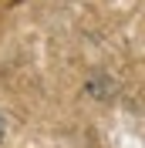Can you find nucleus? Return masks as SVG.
Wrapping results in <instances>:
<instances>
[{
  "instance_id": "obj_1",
  "label": "nucleus",
  "mask_w": 145,
  "mask_h": 148,
  "mask_svg": "<svg viewBox=\"0 0 145 148\" xmlns=\"http://www.w3.org/2000/svg\"><path fill=\"white\" fill-rule=\"evenodd\" d=\"M3 131H7V125H3V118H0V141H3Z\"/></svg>"
}]
</instances>
